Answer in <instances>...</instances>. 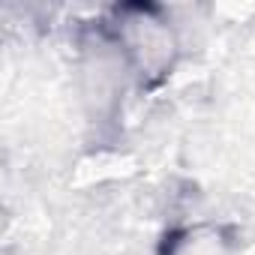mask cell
<instances>
[{"instance_id": "6da1fadb", "label": "cell", "mask_w": 255, "mask_h": 255, "mask_svg": "<svg viewBox=\"0 0 255 255\" xmlns=\"http://www.w3.org/2000/svg\"><path fill=\"white\" fill-rule=\"evenodd\" d=\"M117 45L147 78L165 75L177 54V39L168 21L153 6L117 9Z\"/></svg>"}]
</instances>
